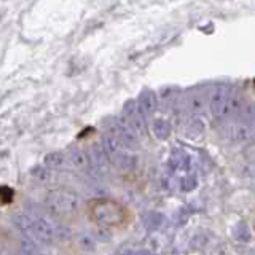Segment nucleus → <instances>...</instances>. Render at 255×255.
<instances>
[{
    "label": "nucleus",
    "mask_w": 255,
    "mask_h": 255,
    "mask_svg": "<svg viewBox=\"0 0 255 255\" xmlns=\"http://www.w3.org/2000/svg\"><path fill=\"white\" fill-rule=\"evenodd\" d=\"M88 214L98 227L110 230L125 228L132 222V212L115 199H93L88 203Z\"/></svg>",
    "instance_id": "obj_1"
}]
</instances>
